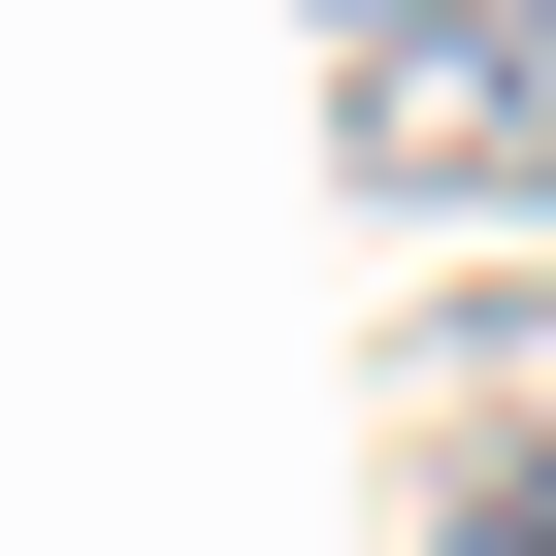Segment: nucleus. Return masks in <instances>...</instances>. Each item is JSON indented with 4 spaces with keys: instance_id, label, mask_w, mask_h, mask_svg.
<instances>
[{
    "instance_id": "obj_2",
    "label": "nucleus",
    "mask_w": 556,
    "mask_h": 556,
    "mask_svg": "<svg viewBox=\"0 0 556 556\" xmlns=\"http://www.w3.org/2000/svg\"><path fill=\"white\" fill-rule=\"evenodd\" d=\"M458 556H556V426H523V458H458Z\"/></svg>"
},
{
    "instance_id": "obj_1",
    "label": "nucleus",
    "mask_w": 556,
    "mask_h": 556,
    "mask_svg": "<svg viewBox=\"0 0 556 556\" xmlns=\"http://www.w3.org/2000/svg\"><path fill=\"white\" fill-rule=\"evenodd\" d=\"M361 164H393V197H491V164H556V66L426 0V34H361Z\"/></svg>"
}]
</instances>
